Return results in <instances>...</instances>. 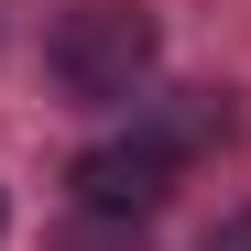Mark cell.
Instances as JSON below:
<instances>
[{"instance_id":"cell-5","label":"cell","mask_w":251,"mask_h":251,"mask_svg":"<svg viewBox=\"0 0 251 251\" xmlns=\"http://www.w3.org/2000/svg\"><path fill=\"white\" fill-rule=\"evenodd\" d=\"M0 219H11V207H0Z\"/></svg>"},{"instance_id":"cell-3","label":"cell","mask_w":251,"mask_h":251,"mask_svg":"<svg viewBox=\"0 0 251 251\" xmlns=\"http://www.w3.org/2000/svg\"><path fill=\"white\" fill-rule=\"evenodd\" d=\"M229 131H240V109H229L219 88H186L175 109H164V120H153V142H164V153H175V164H186V153H219Z\"/></svg>"},{"instance_id":"cell-2","label":"cell","mask_w":251,"mask_h":251,"mask_svg":"<svg viewBox=\"0 0 251 251\" xmlns=\"http://www.w3.org/2000/svg\"><path fill=\"white\" fill-rule=\"evenodd\" d=\"M76 207L88 219H142V207H164V186H175V153H164L153 131H120V142H88L76 153Z\"/></svg>"},{"instance_id":"cell-1","label":"cell","mask_w":251,"mask_h":251,"mask_svg":"<svg viewBox=\"0 0 251 251\" xmlns=\"http://www.w3.org/2000/svg\"><path fill=\"white\" fill-rule=\"evenodd\" d=\"M164 55V33L142 0H76V11L55 22V76H66V99H131L142 76Z\"/></svg>"},{"instance_id":"cell-4","label":"cell","mask_w":251,"mask_h":251,"mask_svg":"<svg viewBox=\"0 0 251 251\" xmlns=\"http://www.w3.org/2000/svg\"><path fill=\"white\" fill-rule=\"evenodd\" d=\"M207 251H251V207H240V219H219V229H207Z\"/></svg>"}]
</instances>
